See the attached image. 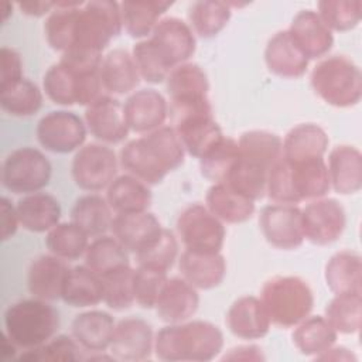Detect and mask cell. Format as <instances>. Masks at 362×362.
I'll list each match as a JSON object with an SVG mask.
<instances>
[{
  "label": "cell",
  "mask_w": 362,
  "mask_h": 362,
  "mask_svg": "<svg viewBox=\"0 0 362 362\" xmlns=\"http://www.w3.org/2000/svg\"><path fill=\"white\" fill-rule=\"evenodd\" d=\"M120 4L122 23L133 38H143L153 33L161 16L173 6L163 0H124Z\"/></svg>",
  "instance_id": "36"
},
{
  "label": "cell",
  "mask_w": 362,
  "mask_h": 362,
  "mask_svg": "<svg viewBox=\"0 0 362 362\" xmlns=\"http://www.w3.org/2000/svg\"><path fill=\"white\" fill-rule=\"evenodd\" d=\"M182 277L195 288L211 290L218 287L226 274L225 257L218 253L185 249L178 260Z\"/></svg>",
  "instance_id": "24"
},
{
  "label": "cell",
  "mask_w": 362,
  "mask_h": 362,
  "mask_svg": "<svg viewBox=\"0 0 362 362\" xmlns=\"http://www.w3.org/2000/svg\"><path fill=\"white\" fill-rule=\"evenodd\" d=\"M37 139L45 150L66 154L82 147L86 127L78 115L68 110H54L40 119Z\"/></svg>",
  "instance_id": "14"
},
{
  "label": "cell",
  "mask_w": 362,
  "mask_h": 362,
  "mask_svg": "<svg viewBox=\"0 0 362 362\" xmlns=\"http://www.w3.org/2000/svg\"><path fill=\"white\" fill-rule=\"evenodd\" d=\"M123 106L130 130L141 134L164 126L168 116V103L156 89L133 92Z\"/></svg>",
  "instance_id": "21"
},
{
  "label": "cell",
  "mask_w": 362,
  "mask_h": 362,
  "mask_svg": "<svg viewBox=\"0 0 362 362\" xmlns=\"http://www.w3.org/2000/svg\"><path fill=\"white\" fill-rule=\"evenodd\" d=\"M329 189L324 157L290 163L280 156L267 174L266 194L274 204L296 205L305 199H318Z\"/></svg>",
  "instance_id": "2"
},
{
  "label": "cell",
  "mask_w": 362,
  "mask_h": 362,
  "mask_svg": "<svg viewBox=\"0 0 362 362\" xmlns=\"http://www.w3.org/2000/svg\"><path fill=\"white\" fill-rule=\"evenodd\" d=\"M0 105L4 112L13 116H31L40 110L42 93L34 82L23 78L8 86L0 88Z\"/></svg>",
  "instance_id": "44"
},
{
  "label": "cell",
  "mask_w": 362,
  "mask_h": 362,
  "mask_svg": "<svg viewBox=\"0 0 362 362\" xmlns=\"http://www.w3.org/2000/svg\"><path fill=\"white\" fill-rule=\"evenodd\" d=\"M167 280V272L154 267L139 266L133 276L136 303L143 308H154Z\"/></svg>",
  "instance_id": "52"
},
{
  "label": "cell",
  "mask_w": 362,
  "mask_h": 362,
  "mask_svg": "<svg viewBox=\"0 0 362 362\" xmlns=\"http://www.w3.org/2000/svg\"><path fill=\"white\" fill-rule=\"evenodd\" d=\"M223 348L222 331L209 321L195 320L170 324L154 338V352L167 362H206Z\"/></svg>",
  "instance_id": "3"
},
{
  "label": "cell",
  "mask_w": 362,
  "mask_h": 362,
  "mask_svg": "<svg viewBox=\"0 0 362 362\" xmlns=\"http://www.w3.org/2000/svg\"><path fill=\"white\" fill-rule=\"evenodd\" d=\"M110 354L119 361H146L154 351V335L151 325L139 317L120 320L113 331Z\"/></svg>",
  "instance_id": "20"
},
{
  "label": "cell",
  "mask_w": 362,
  "mask_h": 362,
  "mask_svg": "<svg viewBox=\"0 0 362 362\" xmlns=\"http://www.w3.org/2000/svg\"><path fill=\"white\" fill-rule=\"evenodd\" d=\"M0 66V88L8 86L24 78L21 55L14 48L1 47Z\"/></svg>",
  "instance_id": "55"
},
{
  "label": "cell",
  "mask_w": 362,
  "mask_h": 362,
  "mask_svg": "<svg viewBox=\"0 0 362 362\" xmlns=\"http://www.w3.org/2000/svg\"><path fill=\"white\" fill-rule=\"evenodd\" d=\"M88 238L89 236L72 221L61 222L48 230L45 245L51 255L64 260H75L85 255L89 245Z\"/></svg>",
  "instance_id": "45"
},
{
  "label": "cell",
  "mask_w": 362,
  "mask_h": 362,
  "mask_svg": "<svg viewBox=\"0 0 362 362\" xmlns=\"http://www.w3.org/2000/svg\"><path fill=\"white\" fill-rule=\"evenodd\" d=\"M178 236L188 250L221 252L225 240V226L206 206L191 204L177 219Z\"/></svg>",
  "instance_id": "11"
},
{
  "label": "cell",
  "mask_w": 362,
  "mask_h": 362,
  "mask_svg": "<svg viewBox=\"0 0 362 362\" xmlns=\"http://www.w3.org/2000/svg\"><path fill=\"white\" fill-rule=\"evenodd\" d=\"M133 276L134 270L130 266L117 269L102 276L103 301L109 308L122 311L130 308L136 303Z\"/></svg>",
  "instance_id": "49"
},
{
  "label": "cell",
  "mask_w": 362,
  "mask_h": 362,
  "mask_svg": "<svg viewBox=\"0 0 362 362\" xmlns=\"http://www.w3.org/2000/svg\"><path fill=\"white\" fill-rule=\"evenodd\" d=\"M314 92L328 105L351 107L362 98V74L359 66L345 55L321 59L311 71Z\"/></svg>",
  "instance_id": "6"
},
{
  "label": "cell",
  "mask_w": 362,
  "mask_h": 362,
  "mask_svg": "<svg viewBox=\"0 0 362 362\" xmlns=\"http://www.w3.org/2000/svg\"><path fill=\"white\" fill-rule=\"evenodd\" d=\"M123 28L120 4L113 0H92L83 3L72 34L69 49L102 54L112 38L117 37Z\"/></svg>",
  "instance_id": "7"
},
{
  "label": "cell",
  "mask_w": 362,
  "mask_h": 362,
  "mask_svg": "<svg viewBox=\"0 0 362 362\" xmlns=\"http://www.w3.org/2000/svg\"><path fill=\"white\" fill-rule=\"evenodd\" d=\"M318 16L332 31L355 28L362 17L361 0H322L318 3Z\"/></svg>",
  "instance_id": "50"
},
{
  "label": "cell",
  "mask_w": 362,
  "mask_h": 362,
  "mask_svg": "<svg viewBox=\"0 0 362 362\" xmlns=\"http://www.w3.org/2000/svg\"><path fill=\"white\" fill-rule=\"evenodd\" d=\"M72 222L76 223L88 236L98 238L112 228V208L106 198L98 194L79 197L71 211Z\"/></svg>",
  "instance_id": "38"
},
{
  "label": "cell",
  "mask_w": 362,
  "mask_h": 362,
  "mask_svg": "<svg viewBox=\"0 0 362 362\" xmlns=\"http://www.w3.org/2000/svg\"><path fill=\"white\" fill-rule=\"evenodd\" d=\"M259 225L264 239L274 247L293 250L303 245L301 209L296 205L272 204L262 209Z\"/></svg>",
  "instance_id": "15"
},
{
  "label": "cell",
  "mask_w": 362,
  "mask_h": 362,
  "mask_svg": "<svg viewBox=\"0 0 362 362\" xmlns=\"http://www.w3.org/2000/svg\"><path fill=\"white\" fill-rule=\"evenodd\" d=\"M85 264L100 277L117 269L130 266L129 252L115 236H98L86 247Z\"/></svg>",
  "instance_id": "42"
},
{
  "label": "cell",
  "mask_w": 362,
  "mask_h": 362,
  "mask_svg": "<svg viewBox=\"0 0 362 362\" xmlns=\"http://www.w3.org/2000/svg\"><path fill=\"white\" fill-rule=\"evenodd\" d=\"M132 57L136 62L140 76L150 83H160L165 81L171 72L148 38L133 45Z\"/></svg>",
  "instance_id": "53"
},
{
  "label": "cell",
  "mask_w": 362,
  "mask_h": 362,
  "mask_svg": "<svg viewBox=\"0 0 362 362\" xmlns=\"http://www.w3.org/2000/svg\"><path fill=\"white\" fill-rule=\"evenodd\" d=\"M69 267L54 255H42L34 259L28 269V290L44 301H55L61 298L62 286Z\"/></svg>",
  "instance_id": "27"
},
{
  "label": "cell",
  "mask_w": 362,
  "mask_h": 362,
  "mask_svg": "<svg viewBox=\"0 0 362 362\" xmlns=\"http://www.w3.org/2000/svg\"><path fill=\"white\" fill-rule=\"evenodd\" d=\"M116 322L113 317L100 310L78 314L71 324V334L86 351L103 352L110 346Z\"/></svg>",
  "instance_id": "29"
},
{
  "label": "cell",
  "mask_w": 362,
  "mask_h": 362,
  "mask_svg": "<svg viewBox=\"0 0 362 362\" xmlns=\"http://www.w3.org/2000/svg\"><path fill=\"white\" fill-rule=\"evenodd\" d=\"M99 75L103 89L113 95L134 90L141 78L132 54L122 48L112 49L102 58Z\"/></svg>",
  "instance_id": "30"
},
{
  "label": "cell",
  "mask_w": 362,
  "mask_h": 362,
  "mask_svg": "<svg viewBox=\"0 0 362 362\" xmlns=\"http://www.w3.org/2000/svg\"><path fill=\"white\" fill-rule=\"evenodd\" d=\"M264 61L269 71L281 78H300L308 68L307 57L294 44L287 30L276 33L267 41Z\"/></svg>",
  "instance_id": "28"
},
{
  "label": "cell",
  "mask_w": 362,
  "mask_h": 362,
  "mask_svg": "<svg viewBox=\"0 0 362 362\" xmlns=\"http://www.w3.org/2000/svg\"><path fill=\"white\" fill-rule=\"evenodd\" d=\"M327 168L331 188L338 194H355L362 188V154L356 147L348 144L334 147Z\"/></svg>",
  "instance_id": "26"
},
{
  "label": "cell",
  "mask_w": 362,
  "mask_h": 362,
  "mask_svg": "<svg viewBox=\"0 0 362 362\" xmlns=\"http://www.w3.org/2000/svg\"><path fill=\"white\" fill-rule=\"evenodd\" d=\"M232 16L230 6L225 1L199 0L188 11L192 31L202 38H211L219 34Z\"/></svg>",
  "instance_id": "43"
},
{
  "label": "cell",
  "mask_w": 362,
  "mask_h": 362,
  "mask_svg": "<svg viewBox=\"0 0 362 362\" xmlns=\"http://www.w3.org/2000/svg\"><path fill=\"white\" fill-rule=\"evenodd\" d=\"M226 324L229 331L238 338L259 339L269 332L272 322L260 298L243 296L229 307Z\"/></svg>",
  "instance_id": "25"
},
{
  "label": "cell",
  "mask_w": 362,
  "mask_h": 362,
  "mask_svg": "<svg viewBox=\"0 0 362 362\" xmlns=\"http://www.w3.org/2000/svg\"><path fill=\"white\" fill-rule=\"evenodd\" d=\"M281 139L267 130H249L238 140L240 156L264 164L269 168L281 156Z\"/></svg>",
  "instance_id": "48"
},
{
  "label": "cell",
  "mask_w": 362,
  "mask_h": 362,
  "mask_svg": "<svg viewBox=\"0 0 362 362\" xmlns=\"http://www.w3.org/2000/svg\"><path fill=\"white\" fill-rule=\"evenodd\" d=\"M222 361H264V355L257 345H239L229 349Z\"/></svg>",
  "instance_id": "57"
},
{
  "label": "cell",
  "mask_w": 362,
  "mask_h": 362,
  "mask_svg": "<svg viewBox=\"0 0 362 362\" xmlns=\"http://www.w3.org/2000/svg\"><path fill=\"white\" fill-rule=\"evenodd\" d=\"M85 123L95 139L109 144L123 141L130 132L123 103L107 95L86 106Z\"/></svg>",
  "instance_id": "18"
},
{
  "label": "cell",
  "mask_w": 362,
  "mask_h": 362,
  "mask_svg": "<svg viewBox=\"0 0 362 362\" xmlns=\"http://www.w3.org/2000/svg\"><path fill=\"white\" fill-rule=\"evenodd\" d=\"M72 178L85 191H100L110 185L117 174L116 153L99 143L82 146L72 160Z\"/></svg>",
  "instance_id": "12"
},
{
  "label": "cell",
  "mask_w": 362,
  "mask_h": 362,
  "mask_svg": "<svg viewBox=\"0 0 362 362\" xmlns=\"http://www.w3.org/2000/svg\"><path fill=\"white\" fill-rule=\"evenodd\" d=\"M238 156V141L232 137L223 136L202 157H199L201 174L215 184L223 182Z\"/></svg>",
  "instance_id": "47"
},
{
  "label": "cell",
  "mask_w": 362,
  "mask_h": 362,
  "mask_svg": "<svg viewBox=\"0 0 362 362\" xmlns=\"http://www.w3.org/2000/svg\"><path fill=\"white\" fill-rule=\"evenodd\" d=\"M18 215L16 206L10 202L8 198H1V240L10 239L18 226Z\"/></svg>",
  "instance_id": "56"
},
{
  "label": "cell",
  "mask_w": 362,
  "mask_h": 362,
  "mask_svg": "<svg viewBox=\"0 0 362 362\" xmlns=\"http://www.w3.org/2000/svg\"><path fill=\"white\" fill-rule=\"evenodd\" d=\"M148 40L170 69L187 62L197 45L192 28L178 17L161 18Z\"/></svg>",
  "instance_id": "16"
},
{
  "label": "cell",
  "mask_w": 362,
  "mask_h": 362,
  "mask_svg": "<svg viewBox=\"0 0 362 362\" xmlns=\"http://www.w3.org/2000/svg\"><path fill=\"white\" fill-rule=\"evenodd\" d=\"M287 31L308 61L324 57L334 44L332 31L313 10L298 11Z\"/></svg>",
  "instance_id": "22"
},
{
  "label": "cell",
  "mask_w": 362,
  "mask_h": 362,
  "mask_svg": "<svg viewBox=\"0 0 362 362\" xmlns=\"http://www.w3.org/2000/svg\"><path fill=\"white\" fill-rule=\"evenodd\" d=\"M59 328V314L40 298L20 300L4 313V329L8 339L25 349L37 348L49 341Z\"/></svg>",
  "instance_id": "4"
},
{
  "label": "cell",
  "mask_w": 362,
  "mask_h": 362,
  "mask_svg": "<svg viewBox=\"0 0 362 362\" xmlns=\"http://www.w3.org/2000/svg\"><path fill=\"white\" fill-rule=\"evenodd\" d=\"M57 1H18L17 6L20 10L27 14V16H34V17H41L45 16L47 13L52 11L55 8Z\"/></svg>",
  "instance_id": "58"
},
{
  "label": "cell",
  "mask_w": 362,
  "mask_h": 362,
  "mask_svg": "<svg viewBox=\"0 0 362 362\" xmlns=\"http://www.w3.org/2000/svg\"><path fill=\"white\" fill-rule=\"evenodd\" d=\"M260 301L270 322L281 328L296 327L314 307L310 286L297 276H276L267 280L262 287Z\"/></svg>",
  "instance_id": "5"
},
{
  "label": "cell",
  "mask_w": 362,
  "mask_h": 362,
  "mask_svg": "<svg viewBox=\"0 0 362 362\" xmlns=\"http://www.w3.org/2000/svg\"><path fill=\"white\" fill-rule=\"evenodd\" d=\"M184 157L185 150L171 126H161L130 140L120 150L122 167L147 185L160 184L184 163Z\"/></svg>",
  "instance_id": "1"
},
{
  "label": "cell",
  "mask_w": 362,
  "mask_h": 362,
  "mask_svg": "<svg viewBox=\"0 0 362 362\" xmlns=\"http://www.w3.org/2000/svg\"><path fill=\"white\" fill-rule=\"evenodd\" d=\"M61 298L76 308L96 305L103 301V280L86 264L71 267L64 280Z\"/></svg>",
  "instance_id": "34"
},
{
  "label": "cell",
  "mask_w": 362,
  "mask_h": 362,
  "mask_svg": "<svg viewBox=\"0 0 362 362\" xmlns=\"http://www.w3.org/2000/svg\"><path fill=\"white\" fill-rule=\"evenodd\" d=\"M51 173V163L40 150L21 147L6 157L1 182L14 194H33L48 185Z\"/></svg>",
  "instance_id": "9"
},
{
  "label": "cell",
  "mask_w": 362,
  "mask_h": 362,
  "mask_svg": "<svg viewBox=\"0 0 362 362\" xmlns=\"http://www.w3.org/2000/svg\"><path fill=\"white\" fill-rule=\"evenodd\" d=\"M171 119L184 150L192 157H202L223 137L219 124L214 119L212 107L191 110Z\"/></svg>",
  "instance_id": "17"
},
{
  "label": "cell",
  "mask_w": 362,
  "mask_h": 362,
  "mask_svg": "<svg viewBox=\"0 0 362 362\" xmlns=\"http://www.w3.org/2000/svg\"><path fill=\"white\" fill-rule=\"evenodd\" d=\"M338 332L321 315L305 317L296 325L293 342L296 348L307 356H317L331 348L337 341Z\"/></svg>",
  "instance_id": "40"
},
{
  "label": "cell",
  "mask_w": 362,
  "mask_h": 362,
  "mask_svg": "<svg viewBox=\"0 0 362 362\" xmlns=\"http://www.w3.org/2000/svg\"><path fill=\"white\" fill-rule=\"evenodd\" d=\"M83 1H57L55 8L49 13L45 20L44 31L47 42L55 51L62 54L72 45V34L79 8Z\"/></svg>",
  "instance_id": "41"
},
{
  "label": "cell",
  "mask_w": 362,
  "mask_h": 362,
  "mask_svg": "<svg viewBox=\"0 0 362 362\" xmlns=\"http://www.w3.org/2000/svg\"><path fill=\"white\" fill-rule=\"evenodd\" d=\"M304 238L318 246L334 243L341 238L346 225V215L339 201L318 198L301 209Z\"/></svg>",
  "instance_id": "13"
},
{
  "label": "cell",
  "mask_w": 362,
  "mask_h": 362,
  "mask_svg": "<svg viewBox=\"0 0 362 362\" xmlns=\"http://www.w3.org/2000/svg\"><path fill=\"white\" fill-rule=\"evenodd\" d=\"M281 141V157L290 163H296L324 157L329 139L321 126L301 123L294 126Z\"/></svg>",
  "instance_id": "31"
},
{
  "label": "cell",
  "mask_w": 362,
  "mask_h": 362,
  "mask_svg": "<svg viewBox=\"0 0 362 362\" xmlns=\"http://www.w3.org/2000/svg\"><path fill=\"white\" fill-rule=\"evenodd\" d=\"M325 320L337 332H358L362 321V294H335L325 307Z\"/></svg>",
  "instance_id": "46"
},
{
  "label": "cell",
  "mask_w": 362,
  "mask_h": 362,
  "mask_svg": "<svg viewBox=\"0 0 362 362\" xmlns=\"http://www.w3.org/2000/svg\"><path fill=\"white\" fill-rule=\"evenodd\" d=\"M206 208L222 222L242 223L255 214V201L233 191L223 182L214 184L205 197Z\"/></svg>",
  "instance_id": "35"
},
{
  "label": "cell",
  "mask_w": 362,
  "mask_h": 362,
  "mask_svg": "<svg viewBox=\"0 0 362 362\" xmlns=\"http://www.w3.org/2000/svg\"><path fill=\"white\" fill-rule=\"evenodd\" d=\"M17 215L20 225L30 232H48L59 223L61 205L47 192H33L18 199Z\"/></svg>",
  "instance_id": "32"
},
{
  "label": "cell",
  "mask_w": 362,
  "mask_h": 362,
  "mask_svg": "<svg viewBox=\"0 0 362 362\" xmlns=\"http://www.w3.org/2000/svg\"><path fill=\"white\" fill-rule=\"evenodd\" d=\"M1 7H3V21L6 23L7 21V18H8V14H10V11L13 10V4L11 3H8V1H4L3 4H1Z\"/></svg>",
  "instance_id": "60"
},
{
  "label": "cell",
  "mask_w": 362,
  "mask_h": 362,
  "mask_svg": "<svg viewBox=\"0 0 362 362\" xmlns=\"http://www.w3.org/2000/svg\"><path fill=\"white\" fill-rule=\"evenodd\" d=\"M315 361H356L354 352L344 346H331L315 356Z\"/></svg>",
  "instance_id": "59"
},
{
  "label": "cell",
  "mask_w": 362,
  "mask_h": 362,
  "mask_svg": "<svg viewBox=\"0 0 362 362\" xmlns=\"http://www.w3.org/2000/svg\"><path fill=\"white\" fill-rule=\"evenodd\" d=\"M178 255V240L175 235L164 229L160 239L146 252H141L136 255L139 266H147L154 267L158 270L168 272V269L173 267L175 259Z\"/></svg>",
  "instance_id": "54"
},
{
  "label": "cell",
  "mask_w": 362,
  "mask_h": 362,
  "mask_svg": "<svg viewBox=\"0 0 362 362\" xmlns=\"http://www.w3.org/2000/svg\"><path fill=\"white\" fill-rule=\"evenodd\" d=\"M269 167L255 160L238 156L223 184L252 201L262 199L266 194Z\"/></svg>",
  "instance_id": "39"
},
{
  "label": "cell",
  "mask_w": 362,
  "mask_h": 362,
  "mask_svg": "<svg viewBox=\"0 0 362 362\" xmlns=\"http://www.w3.org/2000/svg\"><path fill=\"white\" fill-rule=\"evenodd\" d=\"M106 201L116 214L143 212L151 204V191L139 178L123 174L116 177L107 187Z\"/></svg>",
  "instance_id": "37"
},
{
  "label": "cell",
  "mask_w": 362,
  "mask_h": 362,
  "mask_svg": "<svg viewBox=\"0 0 362 362\" xmlns=\"http://www.w3.org/2000/svg\"><path fill=\"white\" fill-rule=\"evenodd\" d=\"M110 229L122 246L134 255L150 249L164 230L156 215L147 211L116 214Z\"/></svg>",
  "instance_id": "19"
},
{
  "label": "cell",
  "mask_w": 362,
  "mask_h": 362,
  "mask_svg": "<svg viewBox=\"0 0 362 362\" xmlns=\"http://www.w3.org/2000/svg\"><path fill=\"white\" fill-rule=\"evenodd\" d=\"M325 281L334 294H362V257L355 250L332 255L325 266Z\"/></svg>",
  "instance_id": "33"
},
{
  "label": "cell",
  "mask_w": 362,
  "mask_h": 362,
  "mask_svg": "<svg viewBox=\"0 0 362 362\" xmlns=\"http://www.w3.org/2000/svg\"><path fill=\"white\" fill-rule=\"evenodd\" d=\"M42 86L47 96L57 105L89 106L102 96V82L99 71H75L61 62L48 68Z\"/></svg>",
  "instance_id": "8"
},
{
  "label": "cell",
  "mask_w": 362,
  "mask_h": 362,
  "mask_svg": "<svg viewBox=\"0 0 362 362\" xmlns=\"http://www.w3.org/2000/svg\"><path fill=\"white\" fill-rule=\"evenodd\" d=\"M199 305L197 288L184 277L168 279L156 304V311L161 321L178 324L191 318Z\"/></svg>",
  "instance_id": "23"
},
{
  "label": "cell",
  "mask_w": 362,
  "mask_h": 362,
  "mask_svg": "<svg viewBox=\"0 0 362 362\" xmlns=\"http://www.w3.org/2000/svg\"><path fill=\"white\" fill-rule=\"evenodd\" d=\"M170 96L171 117L191 110L212 107L208 92L209 82L204 69L194 62H184L171 69L165 79Z\"/></svg>",
  "instance_id": "10"
},
{
  "label": "cell",
  "mask_w": 362,
  "mask_h": 362,
  "mask_svg": "<svg viewBox=\"0 0 362 362\" xmlns=\"http://www.w3.org/2000/svg\"><path fill=\"white\" fill-rule=\"evenodd\" d=\"M81 349H83L74 337L57 335L45 344L25 349L18 359L34 362H74L81 359Z\"/></svg>",
  "instance_id": "51"
}]
</instances>
